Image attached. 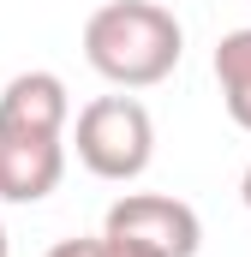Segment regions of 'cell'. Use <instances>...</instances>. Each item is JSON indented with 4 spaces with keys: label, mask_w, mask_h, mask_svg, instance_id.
<instances>
[{
    "label": "cell",
    "mask_w": 251,
    "mask_h": 257,
    "mask_svg": "<svg viewBox=\"0 0 251 257\" xmlns=\"http://www.w3.org/2000/svg\"><path fill=\"white\" fill-rule=\"evenodd\" d=\"M186 54V30L162 0H108L84 24V60L120 90L162 84Z\"/></svg>",
    "instance_id": "6da1fadb"
},
{
    "label": "cell",
    "mask_w": 251,
    "mask_h": 257,
    "mask_svg": "<svg viewBox=\"0 0 251 257\" xmlns=\"http://www.w3.org/2000/svg\"><path fill=\"white\" fill-rule=\"evenodd\" d=\"M78 162L96 174V180H138L156 156V120L138 96H96L78 108Z\"/></svg>",
    "instance_id": "7a4b0ae2"
},
{
    "label": "cell",
    "mask_w": 251,
    "mask_h": 257,
    "mask_svg": "<svg viewBox=\"0 0 251 257\" xmlns=\"http://www.w3.org/2000/svg\"><path fill=\"white\" fill-rule=\"evenodd\" d=\"M102 233L132 239V245H144V251H156V257H197V245H203V221H197V209L180 203V197H162V192H132V197H120V203L108 209Z\"/></svg>",
    "instance_id": "3957f363"
},
{
    "label": "cell",
    "mask_w": 251,
    "mask_h": 257,
    "mask_svg": "<svg viewBox=\"0 0 251 257\" xmlns=\"http://www.w3.org/2000/svg\"><path fill=\"white\" fill-rule=\"evenodd\" d=\"M72 120V96H66L60 72H18L6 90H0V132H18V138H66Z\"/></svg>",
    "instance_id": "277c9868"
},
{
    "label": "cell",
    "mask_w": 251,
    "mask_h": 257,
    "mask_svg": "<svg viewBox=\"0 0 251 257\" xmlns=\"http://www.w3.org/2000/svg\"><path fill=\"white\" fill-rule=\"evenodd\" d=\"M66 174V144L60 138H18L0 132V197L6 203H42Z\"/></svg>",
    "instance_id": "5b68a950"
},
{
    "label": "cell",
    "mask_w": 251,
    "mask_h": 257,
    "mask_svg": "<svg viewBox=\"0 0 251 257\" xmlns=\"http://www.w3.org/2000/svg\"><path fill=\"white\" fill-rule=\"evenodd\" d=\"M215 84H221V102H227L233 126L251 132V24L227 30L215 42Z\"/></svg>",
    "instance_id": "8992f818"
},
{
    "label": "cell",
    "mask_w": 251,
    "mask_h": 257,
    "mask_svg": "<svg viewBox=\"0 0 251 257\" xmlns=\"http://www.w3.org/2000/svg\"><path fill=\"white\" fill-rule=\"evenodd\" d=\"M48 257H156V251H144L132 239H114V233H96V239H60Z\"/></svg>",
    "instance_id": "52a82bcc"
},
{
    "label": "cell",
    "mask_w": 251,
    "mask_h": 257,
    "mask_svg": "<svg viewBox=\"0 0 251 257\" xmlns=\"http://www.w3.org/2000/svg\"><path fill=\"white\" fill-rule=\"evenodd\" d=\"M239 197H245V209H251V168H245V180H239Z\"/></svg>",
    "instance_id": "ba28073f"
},
{
    "label": "cell",
    "mask_w": 251,
    "mask_h": 257,
    "mask_svg": "<svg viewBox=\"0 0 251 257\" xmlns=\"http://www.w3.org/2000/svg\"><path fill=\"white\" fill-rule=\"evenodd\" d=\"M0 257H6V227H0Z\"/></svg>",
    "instance_id": "9c48e42d"
}]
</instances>
